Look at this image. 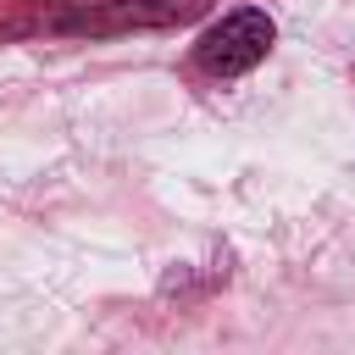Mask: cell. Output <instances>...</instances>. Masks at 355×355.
<instances>
[{"mask_svg": "<svg viewBox=\"0 0 355 355\" xmlns=\"http://www.w3.org/2000/svg\"><path fill=\"white\" fill-rule=\"evenodd\" d=\"M205 11L211 0H83L72 17H61V33H83V39L150 33V28H183Z\"/></svg>", "mask_w": 355, "mask_h": 355, "instance_id": "1", "label": "cell"}, {"mask_svg": "<svg viewBox=\"0 0 355 355\" xmlns=\"http://www.w3.org/2000/svg\"><path fill=\"white\" fill-rule=\"evenodd\" d=\"M272 39H277V22H272L261 6H239V11H227L222 22H211V28L200 33L194 61H200V72H211V78H239V72H250V67L266 61Z\"/></svg>", "mask_w": 355, "mask_h": 355, "instance_id": "2", "label": "cell"}]
</instances>
